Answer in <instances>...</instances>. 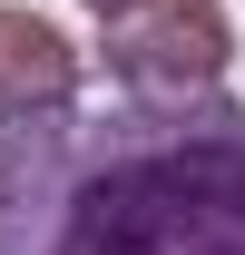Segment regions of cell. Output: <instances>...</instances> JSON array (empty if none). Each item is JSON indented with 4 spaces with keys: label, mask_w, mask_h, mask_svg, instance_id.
Returning <instances> with one entry per match:
<instances>
[{
    "label": "cell",
    "mask_w": 245,
    "mask_h": 255,
    "mask_svg": "<svg viewBox=\"0 0 245 255\" xmlns=\"http://www.w3.org/2000/svg\"><path fill=\"white\" fill-rule=\"evenodd\" d=\"M0 255H245V108H0Z\"/></svg>",
    "instance_id": "1"
},
{
    "label": "cell",
    "mask_w": 245,
    "mask_h": 255,
    "mask_svg": "<svg viewBox=\"0 0 245 255\" xmlns=\"http://www.w3.org/2000/svg\"><path fill=\"white\" fill-rule=\"evenodd\" d=\"M98 59L127 98H216L236 30H226L216 0H127L98 20Z\"/></svg>",
    "instance_id": "2"
},
{
    "label": "cell",
    "mask_w": 245,
    "mask_h": 255,
    "mask_svg": "<svg viewBox=\"0 0 245 255\" xmlns=\"http://www.w3.org/2000/svg\"><path fill=\"white\" fill-rule=\"evenodd\" d=\"M79 89V49L59 20L39 10H0V108H39V98Z\"/></svg>",
    "instance_id": "3"
},
{
    "label": "cell",
    "mask_w": 245,
    "mask_h": 255,
    "mask_svg": "<svg viewBox=\"0 0 245 255\" xmlns=\"http://www.w3.org/2000/svg\"><path fill=\"white\" fill-rule=\"evenodd\" d=\"M79 10H98V20H108V10H127V0H79Z\"/></svg>",
    "instance_id": "4"
}]
</instances>
